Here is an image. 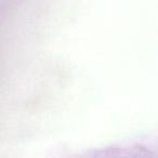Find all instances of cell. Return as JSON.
Wrapping results in <instances>:
<instances>
[{
    "label": "cell",
    "mask_w": 158,
    "mask_h": 158,
    "mask_svg": "<svg viewBox=\"0 0 158 158\" xmlns=\"http://www.w3.org/2000/svg\"><path fill=\"white\" fill-rule=\"evenodd\" d=\"M93 158H154V155L143 145L130 144L98 149Z\"/></svg>",
    "instance_id": "1"
}]
</instances>
